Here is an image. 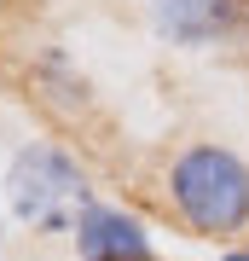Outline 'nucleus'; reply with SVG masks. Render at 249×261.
Returning a JSON list of instances; mask_svg holds the SVG:
<instances>
[{"instance_id": "1", "label": "nucleus", "mask_w": 249, "mask_h": 261, "mask_svg": "<svg viewBox=\"0 0 249 261\" xmlns=\"http://www.w3.org/2000/svg\"><path fill=\"white\" fill-rule=\"evenodd\" d=\"M168 203L197 238H238L249 226V163L214 140L185 145L168 163Z\"/></svg>"}, {"instance_id": "3", "label": "nucleus", "mask_w": 249, "mask_h": 261, "mask_svg": "<svg viewBox=\"0 0 249 261\" xmlns=\"http://www.w3.org/2000/svg\"><path fill=\"white\" fill-rule=\"evenodd\" d=\"M70 244H75L81 261H157L145 221L128 215V209H116V203H93L81 221H75Z\"/></svg>"}, {"instance_id": "5", "label": "nucleus", "mask_w": 249, "mask_h": 261, "mask_svg": "<svg viewBox=\"0 0 249 261\" xmlns=\"http://www.w3.org/2000/svg\"><path fill=\"white\" fill-rule=\"evenodd\" d=\"M220 261H249V250H226V255H220Z\"/></svg>"}, {"instance_id": "4", "label": "nucleus", "mask_w": 249, "mask_h": 261, "mask_svg": "<svg viewBox=\"0 0 249 261\" xmlns=\"http://www.w3.org/2000/svg\"><path fill=\"white\" fill-rule=\"evenodd\" d=\"M243 23V0H151V29L174 47H209Z\"/></svg>"}, {"instance_id": "2", "label": "nucleus", "mask_w": 249, "mask_h": 261, "mask_svg": "<svg viewBox=\"0 0 249 261\" xmlns=\"http://www.w3.org/2000/svg\"><path fill=\"white\" fill-rule=\"evenodd\" d=\"M0 192H6V209L46 238L75 232V221L93 209L87 168L70 151H58L52 140H29V145L12 151L6 174H0Z\"/></svg>"}, {"instance_id": "6", "label": "nucleus", "mask_w": 249, "mask_h": 261, "mask_svg": "<svg viewBox=\"0 0 249 261\" xmlns=\"http://www.w3.org/2000/svg\"><path fill=\"white\" fill-rule=\"evenodd\" d=\"M0 255H6V215H0Z\"/></svg>"}]
</instances>
